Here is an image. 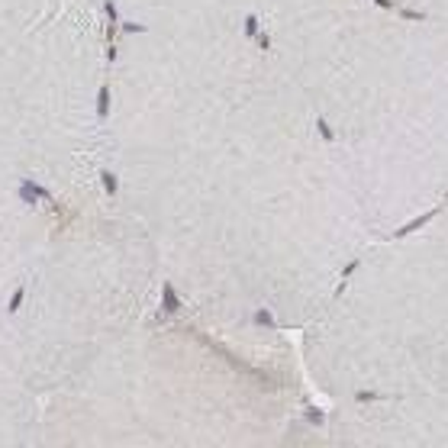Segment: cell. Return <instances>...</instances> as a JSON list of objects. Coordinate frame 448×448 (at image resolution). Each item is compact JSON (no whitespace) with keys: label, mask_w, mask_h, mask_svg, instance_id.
I'll list each match as a JSON object with an SVG mask.
<instances>
[{"label":"cell","mask_w":448,"mask_h":448,"mask_svg":"<svg viewBox=\"0 0 448 448\" xmlns=\"http://www.w3.org/2000/svg\"><path fill=\"white\" fill-rule=\"evenodd\" d=\"M258 323H261V326H271V316H268V313H264V310H261V313H258Z\"/></svg>","instance_id":"cell-4"},{"label":"cell","mask_w":448,"mask_h":448,"mask_svg":"<svg viewBox=\"0 0 448 448\" xmlns=\"http://www.w3.org/2000/svg\"><path fill=\"white\" fill-rule=\"evenodd\" d=\"M171 310H178V297L171 287H165V313H171Z\"/></svg>","instance_id":"cell-1"},{"label":"cell","mask_w":448,"mask_h":448,"mask_svg":"<svg viewBox=\"0 0 448 448\" xmlns=\"http://www.w3.org/2000/svg\"><path fill=\"white\" fill-rule=\"evenodd\" d=\"M19 300H23V290H16V294H13V300H10V313L19 307Z\"/></svg>","instance_id":"cell-3"},{"label":"cell","mask_w":448,"mask_h":448,"mask_svg":"<svg viewBox=\"0 0 448 448\" xmlns=\"http://www.w3.org/2000/svg\"><path fill=\"white\" fill-rule=\"evenodd\" d=\"M104 184H107V191H116V178H113V174H104Z\"/></svg>","instance_id":"cell-2"}]
</instances>
